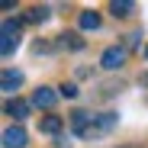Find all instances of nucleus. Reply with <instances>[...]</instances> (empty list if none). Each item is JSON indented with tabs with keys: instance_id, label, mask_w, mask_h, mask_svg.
I'll list each match as a JSON object with an SVG mask.
<instances>
[{
	"instance_id": "f257e3e1",
	"label": "nucleus",
	"mask_w": 148,
	"mask_h": 148,
	"mask_svg": "<svg viewBox=\"0 0 148 148\" xmlns=\"http://www.w3.org/2000/svg\"><path fill=\"white\" fill-rule=\"evenodd\" d=\"M71 135H77V138H100L97 135V113L90 110H74L71 113Z\"/></svg>"
},
{
	"instance_id": "f03ea898",
	"label": "nucleus",
	"mask_w": 148,
	"mask_h": 148,
	"mask_svg": "<svg viewBox=\"0 0 148 148\" xmlns=\"http://www.w3.org/2000/svg\"><path fill=\"white\" fill-rule=\"evenodd\" d=\"M19 29H23V19L3 16V45H0V55H3V58H10L19 48Z\"/></svg>"
},
{
	"instance_id": "7ed1b4c3",
	"label": "nucleus",
	"mask_w": 148,
	"mask_h": 148,
	"mask_svg": "<svg viewBox=\"0 0 148 148\" xmlns=\"http://www.w3.org/2000/svg\"><path fill=\"white\" fill-rule=\"evenodd\" d=\"M126 58H129L126 45H110V48H103V55H100V68L103 71H119L122 64H126Z\"/></svg>"
},
{
	"instance_id": "20e7f679",
	"label": "nucleus",
	"mask_w": 148,
	"mask_h": 148,
	"mask_svg": "<svg viewBox=\"0 0 148 148\" xmlns=\"http://www.w3.org/2000/svg\"><path fill=\"white\" fill-rule=\"evenodd\" d=\"M58 90L55 87H45V84H39L36 90H32V97H29V103L36 106V110H48V113H52L55 110V103H58Z\"/></svg>"
},
{
	"instance_id": "39448f33",
	"label": "nucleus",
	"mask_w": 148,
	"mask_h": 148,
	"mask_svg": "<svg viewBox=\"0 0 148 148\" xmlns=\"http://www.w3.org/2000/svg\"><path fill=\"white\" fill-rule=\"evenodd\" d=\"M29 110H32V103L29 100H19V97H7V103H3V116L16 119V126L29 116Z\"/></svg>"
},
{
	"instance_id": "423d86ee",
	"label": "nucleus",
	"mask_w": 148,
	"mask_h": 148,
	"mask_svg": "<svg viewBox=\"0 0 148 148\" xmlns=\"http://www.w3.org/2000/svg\"><path fill=\"white\" fill-rule=\"evenodd\" d=\"M29 145V132L23 126H7L3 129V148H26Z\"/></svg>"
},
{
	"instance_id": "0eeeda50",
	"label": "nucleus",
	"mask_w": 148,
	"mask_h": 148,
	"mask_svg": "<svg viewBox=\"0 0 148 148\" xmlns=\"http://www.w3.org/2000/svg\"><path fill=\"white\" fill-rule=\"evenodd\" d=\"M0 87H3V93H7V97H13V93L23 87V71H16V68H3Z\"/></svg>"
},
{
	"instance_id": "6e6552de",
	"label": "nucleus",
	"mask_w": 148,
	"mask_h": 148,
	"mask_svg": "<svg viewBox=\"0 0 148 148\" xmlns=\"http://www.w3.org/2000/svg\"><path fill=\"white\" fill-rule=\"evenodd\" d=\"M61 129H64V119L55 116V113H48V116L39 119V132L42 135H61Z\"/></svg>"
},
{
	"instance_id": "1a4fd4ad",
	"label": "nucleus",
	"mask_w": 148,
	"mask_h": 148,
	"mask_svg": "<svg viewBox=\"0 0 148 148\" xmlns=\"http://www.w3.org/2000/svg\"><path fill=\"white\" fill-rule=\"evenodd\" d=\"M119 126V113L106 110V113H97V135H110Z\"/></svg>"
},
{
	"instance_id": "9d476101",
	"label": "nucleus",
	"mask_w": 148,
	"mask_h": 148,
	"mask_svg": "<svg viewBox=\"0 0 148 148\" xmlns=\"http://www.w3.org/2000/svg\"><path fill=\"white\" fill-rule=\"evenodd\" d=\"M100 23H103V16L97 13V10H81V13H77V26H81L84 32H97Z\"/></svg>"
},
{
	"instance_id": "9b49d317",
	"label": "nucleus",
	"mask_w": 148,
	"mask_h": 148,
	"mask_svg": "<svg viewBox=\"0 0 148 148\" xmlns=\"http://www.w3.org/2000/svg\"><path fill=\"white\" fill-rule=\"evenodd\" d=\"M58 39H61L58 45H61V48H71V52H84V48H87L84 36H81V32H74V29H64Z\"/></svg>"
},
{
	"instance_id": "f8f14e48",
	"label": "nucleus",
	"mask_w": 148,
	"mask_h": 148,
	"mask_svg": "<svg viewBox=\"0 0 148 148\" xmlns=\"http://www.w3.org/2000/svg\"><path fill=\"white\" fill-rule=\"evenodd\" d=\"M110 13H113L116 19H126V16L135 13V3H132V0H113V3H110Z\"/></svg>"
},
{
	"instance_id": "ddd939ff",
	"label": "nucleus",
	"mask_w": 148,
	"mask_h": 148,
	"mask_svg": "<svg viewBox=\"0 0 148 148\" xmlns=\"http://www.w3.org/2000/svg\"><path fill=\"white\" fill-rule=\"evenodd\" d=\"M48 16H52L48 7H29L26 13H23V23H45Z\"/></svg>"
},
{
	"instance_id": "4468645a",
	"label": "nucleus",
	"mask_w": 148,
	"mask_h": 148,
	"mask_svg": "<svg viewBox=\"0 0 148 148\" xmlns=\"http://www.w3.org/2000/svg\"><path fill=\"white\" fill-rule=\"evenodd\" d=\"M116 93H122V81H106V84H100V97H116Z\"/></svg>"
},
{
	"instance_id": "2eb2a0df",
	"label": "nucleus",
	"mask_w": 148,
	"mask_h": 148,
	"mask_svg": "<svg viewBox=\"0 0 148 148\" xmlns=\"http://www.w3.org/2000/svg\"><path fill=\"white\" fill-rule=\"evenodd\" d=\"M58 93H61V100H77L81 90H77V84H68V81H64V84L58 87Z\"/></svg>"
},
{
	"instance_id": "dca6fc26",
	"label": "nucleus",
	"mask_w": 148,
	"mask_h": 148,
	"mask_svg": "<svg viewBox=\"0 0 148 148\" xmlns=\"http://www.w3.org/2000/svg\"><path fill=\"white\" fill-rule=\"evenodd\" d=\"M32 52H36V55H52V52H55V45H52V42H36V45H32Z\"/></svg>"
},
{
	"instance_id": "f3484780",
	"label": "nucleus",
	"mask_w": 148,
	"mask_h": 148,
	"mask_svg": "<svg viewBox=\"0 0 148 148\" xmlns=\"http://www.w3.org/2000/svg\"><path fill=\"white\" fill-rule=\"evenodd\" d=\"M138 39H142V32L135 29V32H129L126 36V48H138Z\"/></svg>"
},
{
	"instance_id": "a211bd4d",
	"label": "nucleus",
	"mask_w": 148,
	"mask_h": 148,
	"mask_svg": "<svg viewBox=\"0 0 148 148\" xmlns=\"http://www.w3.org/2000/svg\"><path fill=\"white\" fill-rule=\"evenodd\" d=\"M55 148H71V142H68V138H64V135H61V138H58V142H55Z\"/></svg>"
},
{
	"instance_id": "6ab92c4d",
	"label": "nucleus",
	"mask_w": 148,
	"mask_h": 148,
	"mask_svg": "<svg viewBox=\"0 0 148 148\" xmlns=\"http://www.w3.org/2000/svg\"><path fill=\"white\" fill-rule=\"evenodd\" d=\"M138 84H142V87H148V71H142V77H138Z\"/></svg>"
},
{
	"instance_id": "aec40b11",
	"label": "nucleus",
	"mask_w": 148,
	"mask_h": 148,
	"mask_svg": "<svg viewBox=\"0 0 148 148\" xmlns=\"http://www.w3.org/2000/svg\"><path fill=\"white\" fill-rule=\"evenodd\" d=\"M145 61H148V45H145Z\"/></svg>"
},
{
	"instance_id": "412c9836",
	"label": "nucleus",
	"mask_w": 148,
	"mask_h": 148,
	"mask_svg": "<svg viewBox=\"0 0 148 148\" xmlns=\"http://www.w3.org/2000/svg\"><path fill=\"white\" fill-rule=\"evenodd\" d=\"M122 148H138V145H122Z\"/></svg>"
}]
</instances>
